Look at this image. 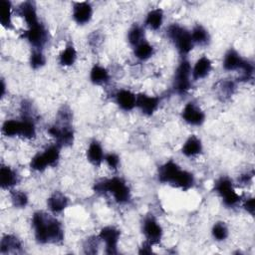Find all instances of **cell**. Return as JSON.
Returning a JSON list of instances; mask_svg holds the SVG:
<instances>
[{"instance_id": "14", "label": "cell", "mask_w": 255, "mask_h": 255, "mask_svg": "<svg viewBox=\"0 0 255 255\" xmlns=\"http://www.w3.org/2000/svg\"><path fill=\"white\" fill-rule=\"evenodd\" d=\"M17 13L24 19L28 28L39 23L36 5L33 1H25L18 7Z\"/></svg>"}, {"instance_id": "35", "label": "cell", "mask_w": 255, "mask_h": 255, "mask_svg": "<svg viewBox=\"0 0 255 255\" xmlns=\"http://www.w3.org/2000/svg\"><path fill=\"white\" fill-rule=\"evenodd\" d=\"M238 71H240V76H239L240 81H249L253 78L254 67H253V64L247 60L244 61L242 67Z\"/></svg>"}, {"instance_id": "5", "label": "cell", "mask_w": 255, "mask_h": 255, "mask_svg": "<svg viewBox=\"0 0 255 255\" xmlns=\"http://www.w3.org/2000/svg\"><path fill=\"white\" fill-rule=\"evenodd\" d=\"M214 190L221 196L223 203L228 207L235 206L241 199V196L235 191L232 181L226 176H222L215 181Z\"/></svg>"}, {"instance_id": "10", "label": "cell", "mask_w": 255, "mask_h": 255, "mask_svg": "<svg viewBox=\"0 0 255 255\" xmlns=\"http://www.w3.org/2000/svg\"><path fill=\"white\" fill-rule=\"evenodd\" d=\"M142 232L146 238V241L152 245L159 243L162 237V228L152 215H148L143 219Z\"/></svg>"}, {"instance_id": "31", "label": "cell", "mask_w": 255, "mask_h": 255, "mask_svg": "<svg viewBox=\"0 0 255 255\" xmlns=\"http://www.w3.org/2000/svg\"><path fill=\"white\" fill-rule=\"evenodd\" d=\"M128 40L129 44L133 47L144 41V30L142 29V27L138 25H133L128 33Z\"/></svg>"}, {"instance_id": "26", "label": "cell", "mask_w": 255, "mask_h": 255, "mask_svg": "<svg viewBox=\"0 0 255 255\" xmlns=\"http://www.w3.org/2000/svg\"><path fill=\"white\" fill-rule=\"evenodd\" d=\"M77 60V51L73 44L66 45L65 49L61 52L59 56V64L63 67L72 66Z\"/></svg>"}, {"instance_id": "38", "label": "cell", "mask_w": 255, "mask_h": 255, "mask_svg": "<svg viewBox=\"0 0 255 255\" xmlns=\"http://www.w3.org/2000/svg\"><path fill=\"white\" fill-rule=\"evenodd\" d=\"M97 239V238H96ZM95 238H88L84 245L86 253H96L98 247V241Z\"/></svg>"}, {"instance_id": "39", "label": "cell", "mask_w": 255, "mask_h": 255, "mask_svg": "<svg viewBox=\"0 0 255 255\" xmlns=\"http://www.w3.org/2000/svg\"><path fill=\"white\" fill-rule=\"evenodd\" d=\"M254 206H255V205H254V198H253V197H250V198L246 199L245 202H244V204H243L244 209H245L248 213H250L251 215H254V209H255Z\"/></svg>"}, {"instance_id": "17", "label": "cell", "mask_w": 255, "mask_h": 255, "mask_svg": "<svg viewBox=\"0 0 255 255\" xmlns=\"http://www.w3.org/2000/svg\"><path fill=\"white\" fill-rule=\"evenodd\" d=\"M116 103L122 110L128 112L135 107L136 96L128 90H120L116 94Z\"/></svg>"}, {"instance_id": "1", "label": "cell", "mask_w": 255, "mask_h": 255, "mask_svg": "<svg viewBox=\"0 0 255 255\" xmlns=\"http://www.w3.org/2000/svg\"><path fill=\"white\" fill-rule=\"evenodd\" d=\"M32 225L35 238L41 244H56L64 239V229L61 222L44 211H36L33 214Z\"/></svg>"}, {"instance_id": "4", "label": "cell", "mask_w": 255, "mask_h": 255, "mask_svg": "<svg viewBox=\"0 0 255 255\" xmlns=\"http://www.w3.org/2000/svg\"><path fill=\"white\" fill-rule=\"evenodd\" d=\"M166 35L173 42L180 55L185 56L193 49L194 43L190 32L179 24L173 23L169 25L166 30Z\"/></svg>"}, {"instance_id": "16", "label": "cell", "mask_w": 255, "mask_h": 255, "mask_svg": "<svg viewBox=\"0 0 255 255\" xmlns=\"http://www.w3.org/2000/svg\"><path fill=\"white\" fill-rule=\"evenodd\" d=\"M212 69V63L210 59L206 56L200 57L194 64L193 69L191 70V77L194 81L204 79L208 76Z\"/></svg>"}, {"instance_id": "36", "label": "cell", "mask_w": 255, "mask_h": 255, "mask_svg": "<svg viewBox=\"0 0 255 255\" xmlns=\"http://www.w3.org/2000/svg\"><path fill=\"white\" fill-rule=\"evenodd\" d=\"M104 160L106 161V163L108 164V166L111 168V169H118L119 168V165H120V157L118 154L114 153V152H110V153H107L105 155V158Z\"/></svg>"}, {"instance_id": "7", "label": "cell", "mask_w": 255, "mask_h": 255, "mask_svg": "<svg viewBox=\"0 0 255 255\" xmlns=\"http://www.w3.org/2000/svg\"><path fill=\"white\" fill-rule=\"evenodd\" d=\"M49 134L54 137L60 146H69L74 142V131L67 123L54 125L48 128Z\"/></svg>"}, {"instance_id": "37", "label": "cell", "mask_w": 255, "mask_h": 255, "mask_svg": "<svg viewBox=\"0 0 255 255\" xmlns=\"http://www.w3.org/2000/svg\"><path fill=\"white\" fill-rule=\"evenodd\" d=\"M219 88H220V96L226 98V97H230L233 94L235 85L233 82L225 81L221 83V86Z\"/></svg>"}, {"instance_id": "40", "label": "cell", "mask_w": 255, "mask_h": 255, "mask_svg": "<svg viewBox=\"0 0 255 255\" xmlns=\"http://www.w3.org/2000/svg\"><path fill=\"white\" fill-rule=\"evenodd\" d=\"M152 244L149 243L148 241H145L142 243L141 247L139 248L138 253L139 254H151L152 253Z\"/></svg>"}, {"instance_id": "6", "label": "cell", "mask_w": 255, "mask_h": 255, "mask_svg": "<svg viewBox=\"0 0 255 255\" xmlns=\"http://www.w3.org/2000/svg\"><path fill=\"white\" fill-rule=\"evenodd\" d=\"M191 65L183 59L176 68L174 74L173 87L178 94H184L191 88Z\"/></svg>"}, {"instance_id": "33", "label": "cell", "mask_w": 255, "mask_h": 255, "mask_svg": "<svg viewBox=\"0 0 255 255\" xmlns=\"http://www.w3.org/2000/svg\"><path fill=\"white\" fill-rule=\"evenodd\" d=\"M211 234L213 238L217 241H223L228 236V228L224 222L218 221L214 223L211 229Z\"/></svg>"}, {"instance_id": "21", "label": "cell", "mask_w": 255, "mask_h": 255, "mask_svg": "<svg viewBox=\"0 0 255 255\" xmlns=\"http://www.w3.org/2000/svg\"><path fill=\"white\" fill-rule=\"evenodd\" d=\"M19 181L18 174L8 165H2L0 168V184L3 189H10Z\"/></svg>"}, {"instance_id": "15", "label": "cell", "mask_w": 255, "mask_h": 255, "mask_svg": "<svg viewBox=\"0 0 255 255\" xmlns=\"http://www.w3.org/2000/svg\"><path fill=\"white\" fill-rule=\"evenodd\" d=\"M47 205L51 212L57 214L64 211L69 205V198L61 191H54L47 200Z\"/></svg>"}, {"instance_id": "3", "label": "cell", "mask_w": 255, "mask_h": 255, "mask_svg": "<svg viewBox=\"0 0 255 255\" xmlns=\"http://www.w3.org/2000/svg\"><path fill=\"white\" fill-rule=\"evenodd\" d=\"M94 189L97 193H110L115 201L119 204H124L130 199V190L127 182L122 177H112L98 181Z\"/></svg>"}, {"instance_id": "23", "label": "cell", "mask_w": 255, "mask_h": 255, "mask_svg": "<svg viewBox=\"0 0 255 255\" xmlns=\"http://www.w3.org/2000/svg\"><path fill=\"white\" fill-rule=\"evenodd\" d=\"M0 22L1 25L7 30L13 28L12 4L8 0H1L0 2Z\"/></svg>"}, {"instance_id": "19", "label": "cell", "mask_w": 255, "mask_h": 255, "mask_svg": "<svg viewBox=\"0 0 255 255\" xmlns=\"http://www.w3.org/2000/svg\"><path fill=\"white\" fill-rule=\"evenodd\" d=\"M202 142L200 138H198L196 135L192 134L190 135L183 143L181 147V152L183 155L187 157H193L195 155H198L202 151Z\"/></svg>"}, {"instance_id": "11", "label": "cell", "mask_w": 255, "mask_h": 255, "mask_svg": "<svg viewBox=\"0 0 255 255\" xmlns=\"http://www.w3.org/2000/svg\"><path fill=\"white\" fill-rule=\"evenodd\" d=\"M181 118L190 126H201L205 121V114L196 104L189 102L182 109Z\"/></svg>"}, {"instance_id": "24", "label": "cell", "mask_w": 255, "mask_h": 255, "mask_svg": "<svg viewBox=\"0 0 255 255\" xmlns=\"http://www.w3.org/2000/svg\"><path fill=\"white\" fill-rule=\"evenodd\" d=\"M162 22H163V11L159 8L150 10L146 14L145 21H144L145 25L153 31L158 30L161 27Z\"/></svg>"}, {"instance_id": "34", "label": "cell", "mask_w": 255, "mask_h": 255, "mask_svg": "<svg viewBox=\"0 0 255 255\" xmlns=\"http://www.w3.org/2000/svg\"><path fill=\"white\" fill-rule=\"evenodd\" d=\"M46 64V58L40 49H35L30 56V66L32 69L37 70Z\"/></svg>"}, {"instance_id": "32", "label": "cell", "mask_w": 255, "mask_h": 255, "mask_svg": "<svg viewBox=\"0 0 255 255\" xmlns=\"http://www.w3.org/2000/svg\"><path fill=\"white\" fill-rule=\"evenodd\" d=\"M12 204L17 208H25L28 204V196L24 191L21 190H11L10 192Z\"/></svg>"}, {"instance_id": "2", "label": "cell", "mask_w": 255, "mask_h": 255, "mask_svg": "<svg viewBox=\"0 0 255 255\" xmlns=\"http://www.w3.org/2000/svg\"><path fill=\"white\" fill-rule=\"evenodd\" d=\"M158 180L161 183L170 184L182 190H188L194 185V175L173 161L172 159L164 162L158 168Z\"/></svg>"}, {"instance_id": "41", "label": "cell", "mask_w": 255, "mask_h": 255, "mask_svg": "<svg viewBox=\"0 0 255 255\" xmlns=\"http://www.w3.org/2000/svg\"><path fill=\"white\" fill-rule=\"evenodd\" d=\"M252 176H253V173H251V174H249V173L242 174V175L239 177L238 180H239L242 184H247L249 181H251Z\"/></svg>"}, {"instance_id": "42", "label": "cell", "mask_w": 255, "mask_h": 255, "mask_svg": "<svg viewBox=\"0 0 255 255\" xmlns=\"http://www.w3.org/2000/svg\"><path fill=\"white\" fill-rule=\"evenodd\" d=\"M5 90H6V86L4 83V80L1 81V97H4L5 95Z\"/></svg>"}, {"instance_id": "27", "label": "cell", "mask_w": 255, "mask_h": 255, "mask_svg": "<svg viewBox=\"0 0 255 255\" xmlns=\"http://www.w3.org/2000/svg\"><path fill=\"white\" fill-rule=\"evenodd\" d=\"M22 130V121L18 120H7L3 123L1 131L4 135L12 137V136H21Z\"/></svg>"}, {"instance_id": "8", "label": "cell", "mask_w": 255, "mask_h": 255, "mask_svg": "<svg viewBox=\"0 0 255 255\" xmlns=\"http://www.w3.org/2000/svg\"><path fill=\"white\" fill-rule=\"evenodd\" d=\"M23 37L35 48L41 49L48 41V31L42 23L29 27L23 34Z\"/></svg>"}, {"instance_id": "30", "label": "cell", "mask_w": 255, "mask_h": 255, "mask_svg": "<svg viewBox=\"0 0 255 255\" xmlns=\"http://www.w3.org/2000/svg\"><path fill=\"white\" fill-rule=\"evenodd\" d=\"M60 145L59 144H53L48 146L42 153L48 167L49 166H55L59 159H60Z\"/></svg>"}, {"instance_id": "18", "label": "cell", "mask_w": 255, "mask_h": 255, "mask_svg": "<svg viewBox=\"0 0 255 255\" xmlns=\"http://www.w3.org/2000/svg\"><path fill=\"white\" fill-rule=\"evenodd\" d=\"M21 251H22V243L16 236L11 234H6L2 237L1 243H0L1 254L19 253Z\"/></svg>"}, {"instance_id": "29", "label": "cell", "mask_w": 255, "mask_h": 255, "mask_svg": "<svg viewBox=\"0 0 255 255\" xmlns=\"http://www.w3.org/2000/svg\"><path fill=\"white\" fill-rule=\"evenodd\" d=\"M153 52H154L153 46L146 41H142L141 43L136 45L133 51L135 58L140 61L148 60L153 55Z\"/></svg>"}, {"instance_id": "12", "label": "cell", "mask_w": 255, "mask_h": 255, "mask_svg": "<svg viewBox=\"0 0 255 255\" xmlns=\"http://www.w3.org/2000/svg\"><path fill=\"white\" fill-rule=\"evenodd\" d=\"M93 16V7L87 1L75 2L73 4V19L79 25H85L90 22Z\"/></svg>"}, {"instance_id": "13", "label": "cell", "mask_w": 255, "mask_h": 255, "mask_svg": "<svg viewBox=\"0 0 255 255\" xmlns=\"http://www.w3.org/2000/svg\"><path fill=\"white\" fill-rule=\"evenodd\" d=\"M160 103V99L158 97L149 96L146 94H138L136 96V104L140 112L145 116H151L157 110Z\"/></svg>"}, {"instance_id": "25", "label": "cell", "mask_w": 255, "mask_h": 255, "mask_svg": "<svg viewBox=\"0 0 255 255\" xmlns=\"http://www.w3.org/2000/svg\"><path fill=\"white\" fill-rule=\"evenodd\" d=\"M90 80L94 85H103L109 82L110 74L105 67L94 65L90 72Z\"/></svg>"}, {"instance_id": "9", "label": "cell", "mask_w": 255, "mask_h": 255, "mask_svg": "<svg viewBox=\"0 0 255 255\" xmlns=\"http://www.w3.org/2000/svg\"><path fill=\"white\" fill-rule=\"evenodd\" d=\"M120 236L121 232L115 226H106L101 229L99 233V238L103 242H105L107 254L118 253V243L120 240Z\"/></svg>"}, {"instance_id": "28", "label": "cell", "mask_w": 255, "mask_h": 255, "mask_svg": "<svg viewBox=\"0 0 255 255\" xmlns=\"http://www.w3.org/2000/svg\"><path fill=\"white\" fill-rule=\"evenodd\" d=\"M191 38L194 44H198L200 46L207 45L210 40V36L208 31L201 25H196L193 27L192 31L190 32Z\"/></svg>"}, {"instance_id": "20", "label": "cell", "mask_w": 255, "mask_h": 255, "mask_svg": "<svg viewBox=\"0 0 255 255\" xmlns=\"http://www.w3.org/2000/svg\"><path fill=\"white\" fill-rule=\"evenodd\" d=\"M244 59L234 49H229L223 59V68L226 71H238L243 63Z\"/></svg>"}, {"instance_id": "22", "label": "cell", "mask_w": 255, "mask_h": 255, "mask_svg": "<svg viewBox=\"0 0 255 255\" xmlns=\"http://www.w3.org/2000/svg\"><path fill=\"white\" fill-rule=\"evenodd\" d=\"M87 158L94 165H100L103 162L105 153L102 144L98 140L94 139L89 144L87 149Z\"/></svg>"}]
</instances>
